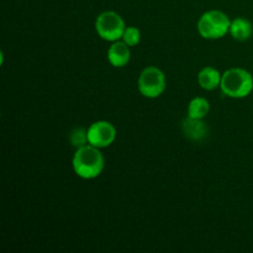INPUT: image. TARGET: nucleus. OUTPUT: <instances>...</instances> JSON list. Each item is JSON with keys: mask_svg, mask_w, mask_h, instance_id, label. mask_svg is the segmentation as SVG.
<instances>
[{"mask_svg": "<svg viewBox=\"0 0 253 253\" xmlns=\"http://www.w3.org/2000/svg\"><path fill=\"white\" fill-rule=\"evenodd\" d=\"M182 130L185 137L192 141H202L208 135V126L203 119L187 116L182 123Z\"/></svg>", "mask_w": 253, "mask_h": 253, "instance_id": "nucleus-8", "label": "nucleus"}, {"mask_svg": "<svg viewBox=\"0 0 253 253\" xmlns=\"http://www.w3.org/2000/svg\"><path fill=\"white\" fill-rule=\"evenodd\" d=\"M229 34L236 41H246L253 34L252 22L245 17H236V19L231 20Z\"/></svg>", "mask_w": 253, "mask_h": 253, "instance_id": "nucleus-10", "label": "nucleus"}, {"mask_svg": "<svg viewBox=\"0 0 253 253\" xmlns=\"http://www.w3.org/2000/svg\"><path fill=\"white\" fill-rule=\"evenodd\" d=\"M220 89L229 98H246L253 90V76L247 69L239 67L227 69L222 73Z\"/></svg>", "mask_w": 253, "mask_h": 253, "instance_id": "nucleus-2", "label": "nucleus"}, {"mask_svg": "<svg viewBox=\"0 0 253 253\" xmlns=\"http://www.w3.org/2000/svg\"><path fill=\"white\" fill-rule=\"evenodd\" d=\"M105 160L100 148L86 143L77 148L72 158V167L79 178L85 180L95 179L103 173Z\"/></svg>", "mask_w": 253, "mask_h": 253, "instance_id": "nucleus-1", "label": "nucleus"}, {"mask_svg": "<svg viewBox=\"0 0 253 253\" xmlns=\"http://www.w3.org/2000/svg\"><path fill=\"white\" fill-rule=\"evenodd\" d=\"M167 86V79L165 73L158 67L148 66L138 76V91L145 98L156 99L162 95Z\"/></svg>", "mask_w": 253, "mask_h": 253, "instance_id": "nucleus-5", "label": "nucleus"}, {"mask_svg": "<svg viewBox=\"0 0 253 253\" xmlns=\"http://www.w3.org/2000/svg\"><path fill=\"white\" fill-rule=\"evenodd\" d=\"M131 49L123 40L111 42V46L108 49V61L115 68H123L130 62Z\"/></svg>", "mask_w": 253, "mask_h": 253, "instance_id": "nucleus-7", "label": "nucleus"}, {"mask_svg": "<svg viewBox=\"0 0 253 253\" xmlns=\"http://www.w3.org/2000/svg\"><path fill=\"white\" fill-rule=\"evenodd\" d=\"M86 138L88 143L95 146L98 148H106L116 138V128L111 123L105 120L95 121L89 126L86 130Z\"/></svg>", "mask_w": 253, "mask_h": 253, "instance_id": "nucleus-6", "label": "nucleus"}, {"mask_svg": "<svg viewBox=\"0 0 253 253\" xmlns=\"http://www.w3.org/2000/svg\"><path fill=\"white\" fill-rule=\"evenodd\" d=\"M210 111V103L208 99L203 96H195L190 100L188 105V116L194 119H203L207 118V115Z\"/></svg>", "mask_w": 253, "mask_h": 253, "instance_id": "nucleus-11", "label": "nucleus"}, {"mask_svg": "<svg viewBox=\"0 0 253 253\" xmlns=\"http://www.w3.org/2000/svg\"><path fill=\"white\" fill-rule=\"evenodd\" d=\"M121 40L130 47L137 46L141 41V31L135 26H126Z\"/></svg>", "mask_w": 253, "mask_h": 253, "instance_id": "nucleus-12", "label": "nucleus"}, {"mask_svg": "<svg viewBox=\"0 0 253 253\" xmlns=\"http://www.w3.org/2000/svg\"><path fill=\"white\" fill-rule=\"evenodd\" d=\"M222 74L217 71L216 68L211 66H207L198 73V83L200 88L204 90H215L216 88H220L221 84Z\"/></svg>", "mask_w": 253, "mask_h": 253, "instance_id": "nucleus-9", "label": "nucleus"}, {"mask_svg": "<svg viewBox=\"0 0 253 253\" xmlns=\"http://www.w3.org/2000/svg\"><path fill=\"white\" fill-rule=\"evenodd\" d=\"M231 20L221 10H209L198 20V32L205 40L222 39L230 31Z\"/></svg>", "mask_w": 253, "mask_h": 253, "instance_id": "nucleus-3", "label": "nucleus"}, {"mask_svg": "<svg viewBox=\"0 0 253 253\" xmlns=\"http://www.w3.org/2000/svg\"><path fill=\"white\" fill-rule=\"evenodd\" d=\"M94 26L98 36L108 42H115L123 39L124 31L126 29L123 16L111 10L99 14Z\"/></svg>", "mask_w": 253, "mask_h": 253, "instance_id": "nucleus-4", "label": "nucleus"}]
</instances>
